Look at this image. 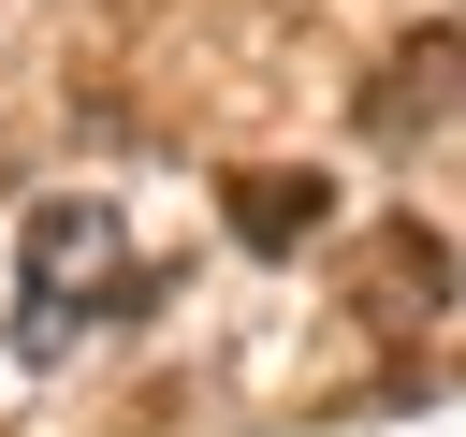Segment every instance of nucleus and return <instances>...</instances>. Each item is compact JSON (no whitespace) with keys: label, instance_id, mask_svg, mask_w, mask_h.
<instances>
[{"label":"nucleus","instance_id":"f257e3e1","mask_svg":"<svg viewBox=\"0 0 466 437\" xmlns=\"http://www.w3.org/2000/svg\"><path fill=\"white\" fill-rule=\"evenodd\" d=\"M350 306H364L379 335H422V320L451 306V233H437V218H379V233L350 248Z\"/></svg>","mask_w":466,"mask_h":437},{"label":"nucleus","instance_id":"f03ea898","mask_svg":"<svg viewBox=\"0 0 466 437\" xmlns=\"http://www.w3.org/2000/svg\"><path fill=\"white\" fill-rule=\"evenodd\" d=\"M466 117V29H422V44H393L379 73H364V131L379 146H422V131H451Z\"/></svg>","mask_w":466,"mask_h":437},{"label":"nucleus","instance_id":"7ed1b4c3","mask_svg":"<svg viewBox=\"0 0 466 437\" xmlns=\"http://www.w3.org/2000/svg\"><path fill=\"white\" fill-rule=\"evenodd\" d=\"M320 218H335V175H306V160H262V175H233V248L291 262Z\"/></svg>","mask_w":466,"mask_h":437}]
</instances>
